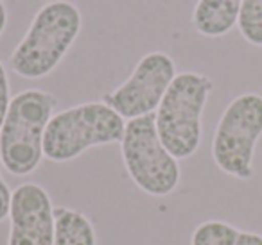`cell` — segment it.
Masks as SVG:
<instances>
[{
	"label": "cell",
	"instance_id": "cell-1",
	"mask_svg": "<svg viewBox=\"0 0 262 245\" xmlns=\"http://www.w3.org/2000/svg\"><path fill=\"white\" fill-rule=\"evenodd\" d=\"M83 27V16L69 0H52L34 15L27 33L11 54V68L24 79L36 81L56 70Z\"/></svg>",
	"mask_w": 262,
	"mask_h": 245
},
{
	"label": "cell",
	"instance_id": "cell-2",
	"mask_svg": "<svg viewBox=\"0 0 262 245\" xmlns=\"http://www.w3.org/2000/svg\"><path fill=\"white\" fill-rule=\"evenodd\" d=\"M58 99L38 88H29L11 99L0 129V163L16 177L29 176L40 166L43 136L54 115Z\"/></svg>",
	"mask_w": 262,
	"mask_h": 245
},
{
	"label": "cell",
	"instance_id": "cell-3",
	"mask_svg": "<svg viewBox=\"0 0 262 245\" xmlns=\"http://www.w3.org/2000/svg\"><path fill=\"white\" fill-rule=\"evenodd\" d=\"M126 122L104 102H84L52 115L43 136V156L67 163L92 147L120 143Z\"/></svg>",
	"mask_w": 262,
	"mask_h": 245
},
{
	"label": "cell",
	"instance_id": "cell-4",
	"mask_svg": "<svg viewBox=\"0 0 262 245\" xmlns=\"http://www.w3.org/2000/svg\"><path fill=\"white\" fill-rule=\"evenodd\" d=\"M214 90V81L205 74L182 72L165 91L157 113V131L164 147L176 159L196 154L201 145V116Z\"/></svg>",
	"mask_w": 262,
	"mask_h": 245
},
{
	"label": "cell",
	"instance_id": "cell-5",
	"mask_svg": "<svg viewBox=\"0 0 262 245\" xmlns=\"http://www.w3.org/2000/svg\"><path fill=\"white\" fill-rule=\"evenodd\" d=\"M120 154L137 188L153 197L171 195L180 184L178 159L164 147L153 115L127 120Z\"/></svg>",
	"mask_w": 262,
	"mask_h": 245
},
{
	"label": "cell",
	"instance_id": "cell-6",
	"mask_svg": "<svg viewBox=\"0 0 262 245\" xmlns=\"http://www.w3.org/2000/svg\"><path fill=\"white\" fill-rule=\"evenodd\" d=\"M262 136V95L243 93L223 111L212 140V158L226 176L248 181L255 176L253 158Z\"/></svg>",
	"mask_w": 262,
	"mask_h": 245
},
{
	"label": "cell",
	"instance_id": "cell-7",
	"mask_svg": "<svg viewBox=\"0 0 262 245\" xmlns=\"http://www.w3.org/2000/svg\"><path fill=\"white\" fill-rule=\"evenodd\" d=\"M174 77V59L160 51L149 52L139 59L131 76L120 86L102 95V102L124 120L153 115Z\"/></svg>",
	"mask_w": 262,
	"mask_h": 245
},
{
	"label": "cell",
	"instance_id": "cell-8",
	"mask_svg": "<svg viewBox=\"0 0 262 245\" xmlns=\"http://www.w3.org/2000/svg\"><path fill=\"white\" fill-rule=\"evenodd\" d=\"M8 218V245H54V206L40 184L24 183L13 190Z\"/></svg>",
	"mask_w": 262,
	"mask_h": 245
},
{
	"label": "cell",
	"instance_id": "cell-9",
	"mask_svg": "<svg viewBox=\"0 0 262 245\" xmlns=\"http://www.w3.org/2000/svg\"><path fill=\"white\" fill-rule=\"evenodd\" d=\"M243 0H198L192 11L196 33L207 38H221L239 22Z\"/></svg>",
	"mask_w": 262,
	"mask_h": 245
},
{
	"label": "cell",
	"instance_id": "cell-10",
	"mask_svg": "<svg viewBox=\"0 0 262 245\" xmlns=\"http://www.w3.org/2000/svg\"><path fill=\"white\" fill-rule=\"evenodd\" d=\"M190 245H262V234L237 229L223 220H205L192 231Z\"/></svg>",
	"mask_w": 262,
	"mask_h": 245
},
{
	"label": "cell",
	"instance_id": "cell-11",
	"mask_svg": "<svg viewBox=\"0 0 262 245\" xmlns=\"http://www.w3.org/2000/svg\"><path fill=\"white\" fill-rule=\"evenodd\" d=\"M54 245H95V229L86 215L67 206H56Z\"/></svg>",
	"mask_w": 262,
	"mask_h": 245
},
{
	"label": "cell",
	"instance_id": "cell-12",
	"mask_svg": "<svg viewBox=\"0 0 262 245\" xmlns=\"http://www.w3.org/2000/svg\"><path fill=\"white\" fill-rule=\"evenodd\" d=\"M239 33L253 47H262V0H243Z\"/></svg>",
	"mask_w": 262,
	"mask_h": 245
},
{
	"label": "cell",
	"instance_id": "cell-13",
	"mask_svg": "<svg viewBox=\"0 0 262 245\" xmlns=\"http://www.w3.org/2000/svg\"><path fill=\"white\" fill-rule=\"evenodd\" d=\"M9 104H11V93H9V79L6 66L0 61V129L6 120V115L9 111Z\"/></svg>",
	"mask_w": 262,
	"mask_h": 245
},
{
	"label": "cell",
	"instance_id": "cell-14",
	"mask_svg": "<svg viewBox=\"0 0 262 245\" xmlns=\"http://www.w3.org/2000/svg\"><path fill=\"white\" fill-rule=\"evenodd\" d=\"M11 197L13 191L9 190L8 183L0 176V222H4L9 216V208H11Z\"/></svg>",
	"mask_w": 262,
	"mask_h": 245
},
{
	"label": "cell",
	"instance_id": "cell-15",
	"mask_svg": "<svg viewBox=\"0 0 262 245\" xmlns=\"http://www.w3.org/2000/svg\"><path fill=\"white\" fill-rule=\"evenodd\" d=\"M6 26H8V8L4 0H0V36L4 34Z\"/></svg>",
	"mask_w": 262,
	"mask_h": 245
},
{
	"label": "cell",
	"instance_id": "cell-16",
	"mask_svg": "<svg viewBox=\"0 0 262 245\" xmlns=\"http://www.w3.org/2000/svg\"><path fill=\"white\" fill-rule=\"evenodd\" d=\"M51 2H52V0H51Z\"/></svg>",
	"mask_w": 262,
	"mask_h": 245
}]
</instances>
